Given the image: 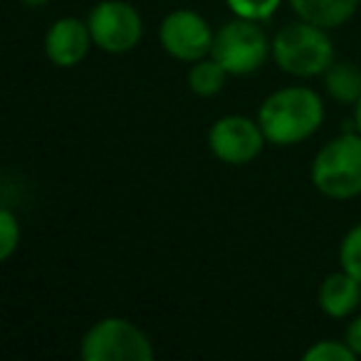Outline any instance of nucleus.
Here are the masks:
<instances>
[{
  "instance_id": "nucleus-1",
  "label": "nucleus",
  "mask_w": 361,
  "mask_h": 361,
  "mask_svg": "<svg viewBox=\"0 0 361 361\" xmlns=\"http://www.w3.org/2000/svg\"><path fill=\"white\" fill-rule=\"evenodd\" d=\"M324 99L319 92L305 85H287L270 92L257 109V121L267 144L282 149L312 139L324 124Z\"/></svg>"
},
{
  "instance_id": "nucleus-2",
  "label": "nucleus",
  "mask_w": 361,
  "mask_h": 361,
  "mask_svg": "<svg viewBox=\"0 0 361 361\" xmlns=\"http://www.w3.org/2000/svg\"><path fill=\"white\" fill-rule=\"evenodd\" d=\"M272 60L285 75L297 80L322 77L334 62V42L329 30L297 18L272 37Z\"/></svg>"
},
{
  "instance_id": "nucleus-3",
  "label": "nucleus",
  "mask_w": 361,
  "mask_h": 361,
  "mask_svg": "<svg viewBox=\"0 0 361 361\" xmlns=\"http://www.w3.org/2000/svg\"><path fill=\"white\" fill-rule=\"evenodd\" d=\"M310 180L324 198L351 201L361 196V134L344 131L314 154Z\"/></svg>"
},
{
  "instance_id": "nucleus-4",
  "label": "nucleus",
  "mask_w": 361,
  "mask_h": 361,
  "mask_svg": "<svg viewBox=\"0 0 361 361\" xmlns=\"http://www.w3.org/2000/svg\"><path fill=\"white\" fill-rule=\"evenodd\" d=\"M85 361H154L156 349L139 324L126 317H102L80 341Z\"/></svg>"
},
{
  "instance_id": "nucleus-5",
  "label": "nucleus",
  "mask_w": 361,
  "mask_h": 361,
  "mask_svg": "<svg viewBox=\"0 0 361 361\" xmlns=\"http://www.w3.org/2000/svg\"><path fill=\"white\" fill-rule=\"evenodd\" d=\"M211 57H216L231 77L255 75L272 57V40L260 23L233 16V20L216 30Z\"/></svg>"
},
{
  "instance_id": "nucleus-6",
  "label": "nucleus",
  "mask_w": 361,
  "mask_h": 361,
  "mask_svg": "<svg viewBox=\"0 0 361 361\" xmlns=\"http://www.w3.org/2000/svg\"><path fill=\"white\" fill-rule=\"evenodd\" d=\"M94 47L106 55H126L144 37V18L126 0H102L87 16Z\"/></svg>"
},
{
  "instance_id": "nucleus-7",
  "label": "nucleus",
  "mask_w": 361,
  "mask_h": 361,
  "mask_svg": "<svg viewBox=\"0 0 361 361\" xmlns=\"http://www.w3.org/2000/svg\"><path fill=\"white\" fill-rule=\"evenodd\" d=\"M213 37L216 30L211 27V23L191 8H176L159 25V42L164 52L188 65L211 55Z\"/></svg>"
},
{
  "instance_id": "nucleus-8",
  "label": "nucleus",
  "mask_w": 361,
  "mask_h": 361,
  "mask_svg": "<svg viewBox=\"0 0 361 361\" xmlns=\"http://www.w3.org/2000/svg\"><path fill=\"white\" fill-rule=\"evenodd\" d=\"M267 139L257 119L245 114H226L208 129V149L228 166H247L262 154Z\"/></svg>"
},
{
  "instance_id": "nucleus-9",
  "label": "nucleus",
  "mask_w": 361,
  "mask_h": 361,
  "mask_svg": "<svg viewBox=\"0 0 361 361\" xmlns=\"http://www.w3.org/2000/svg\"><path fill=\"white\" fill-rule=\"evenodd\" d=\"M94 47L87 20L75 16L57 18L45 32V57L60 70L77 67Z\"/></svg>"
},
{
  "instance_id": "nucleus-10",
  "label": "nucleus",
  "mask_w": 361,
  "mask_h": 361,
  "mask_svg": "<svg viewBox=\"0 0 361 361\" xmlns=\"http://www.w3.org/2000/svg\"><path fill=\"white\" fill-rule=\"evenodd\" d=\"M317 305L331 319H349L361 307V282L341 267L329 272L317 290Z\"/></svg>"
},
{
  "instance_id": "nucleus-11",
  "label": "nucleus",
  "mask_w": 361,
  "mask_h": 361,
  "mask_svg": "<svg viewBox=\"0 0 361 361\" xmlns=\"http://www.w3.org/2000/svg\"><path fill=\"white\" fill-rule=\"evenodd\" d=\"M300 20L319 25L324 30H336L356 16L361 0H287Z\"/></svg>"
},
{
  "instance_id": "nucleus-12",
  "label": "nucleus",
  "mask_w": 361,
  "mask_h": 361,
  "mask_svg": "<svg viewBox=\"0 0 361 361\" xmlns=\"http://www.w3.org/2000/svg\"><path fill=\"white\" fill-rule=\"evenodd\" d=\"M324 90L334 102L346 106H354L361 97V70L354 62H331L324 72Z\"/></svg>"
},
{
  "instance_id": "nucleus-13",
  "label": "nucleus",
  "mask_w": 361,
  "mask_h": 361,
  "mask_svg": "<svg viewBox=\"0 0 361 361\" xmlns=\"http://www.w3.org/2000/svg\"><path fill=\"white\" fill-rule=\"evenodd\" d=\"M228 72L216 57H203V60L193 62L191 70L186 75V85L188 90L196 97H203V99H211V97L221 94L228 85Z\"/></svg>"
},
{
  "instance_id": "nucleus-14",
  "label": "nucleus",
  "mask_w": 361,
  "mask_h": 361,
  "mask_svg": "<svg viewBox=\"0 0 361 361\" xmlns=\"http://www.w3.org/2000/svg\"><path fill=\"white\" fill-rule=\"evenodd\" d=\"M336 257H339L341 270H346L351 277L361 282V223H356L354 228L344 233Z\"/></svg>"
},
{
  "instance_id": "nucleus-15",
  "label": "nucleus",
  "mask_w": 361,
  "mask_h": 361,
  "mask_svg": "<svg viewBox=\"0 0 361 361\" xmlns=\"http://www.w3.org/2000/svg\"><path fill=\"white\" fill-rule=\"evenodd\" d=\"M226 6L235 18L265 23L280 11L282 0H226Z\"/></svg>"
},
{
  "instance_id": "nucleus-16",
  "label": "nucleus",
  "mask_w": 361,
  "mask_h": 361,
  "mask_svg": "<svg viewBox=\"0 0 361 361\" xmlns=\"http://www.w3.org/2000/svg\"><path fill=\"white\" fill-rule=\"evenodd\" d=\"M23 228L18 216L8 206L0 208V260L6 262L16 255V250L20 247Z\"/></svg>"
},
{
  "instance_id": "nucleus-17",
  "label": "nucleus",
  "mask_w": 361,
  "mask_h": 361,
  "mask_svg": "<svg viewBox=\"0 0 361 361\" xmlns=\"http://www.w3.org/2000/svg\"><path fill=\"white\" fill-rule=\"evenodd\" d=\"M305 361H354L359 356L351 351L344 339H319L302 354Z\"/></svg>"
},
{
  "instance_id": "nucleus-18",
  "label": "nucleus",
  "mask_w": 361,
  "mask_h": 361,
  "mask_svg": "<svg viewBox=\"0 0 361 361\" xmlns=\"http://www.w3.org/2000/svg\"><path fill=\"white\" fill-rule=\"evenodd\" d=\"M344 341L351 346V351H354L356 356H361V314L349 319V324H346V329H344Z\"/></svg>"
},
{
  "instance_id": "nucleus-19",
  "label": "nucleus",
  "mask_w": 361,
  "mask_h": 361,
  "mask_svg": "<svg viewBox=\"0 0 361 361\" xmlns=\"http://www.w3.org/2000/svg\"><path fill=\"white\" fill-rule=\"evenodd\" d=\"M351 121H354V129L361 134V97L356 99V104H354V119H351Z\"/></svg>"
},
{
  "instance_id": "nucleus-20",
  "label": "nucleus",
  "mask_w": 361,
  "mask_h": 361,
  "mask_svg": "<svg viewBox=\"0 0 361 361\" xmlns=\"http://www.w3.org/2000/svg\"><path fill=\"white\" fill-rule=\"evenodd\" d=\"M25 6L37 8V6H47V0H25Z\"/></svg>"
}]
</instances>
